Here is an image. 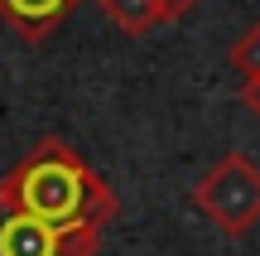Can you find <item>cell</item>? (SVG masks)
I'll return each mask as SVG.
<instances>
[{
	"mask_svg": "<svg viewBox=\"0 0 260 256\" xmlns=\"http://www.w3.org/2000/svg\"><path fill=\"white\" fill-rule=\"evenodd\" d=\"M0 198L58 232H102L121 213L111 184L58 135H44L15 160V169H5Z\"/></svg>",
	"mask_w": 260,
	"mask_h": 256,
	"instance_id": "6da1fadb",
	"label": "cell"
},
{
	"mask_svg": "<svg viewBox=\"0 0 260 256\" xmlns=\"http://www.w3.org/2000/svg\"><path fill=\"white\" fill-rule=\"evenodd\" d=\"M193 208L226 237H246L260 222V164L241 150H226L193 184Z\"/></svg>",
	"mask_w": 260,
	"mask_h": 256,
	"instance_id": "7a4b0ae2",
	"label": "cell"
},
{
	"mask_svg": "<svg viewBox=\"0 0 260 256\" xmlns=\"http://www.w3.org/2000/svg\"><path fill=\"white\" fill-rule=\"evenodd\" d=\"M102 232H58L0 198V256H96Z\"/></svg>",
	"mask_w": 260,
	"mask_h": 256,
	"instance_id": "3957f363",
	"label": "cell"
},
{
	"mask_svg": "<svg viewBox=\"0 0 260 256\" xmlns=\"http://www.w3.org/2000/svg\"><path fill=\"white\" fill-rule=\"evenodd\" d=\"M77 10H82V0H0V24L19 34L24 44H44Z\"/></svg>",
	"mask_w": 260,
	"mask_h": 256,
	"instance_id": "277c9868",
	"label": "cell"
},
{
	"mask_svg": "<svg viewBox=\"0 0 260 256\" xmlns=\"http://www.w3.org/2000/svg\"><path fill=\"white\" fill-rule=\"evenodd\" d=\"M96 5H102V15L130 39H145L149 29L174 24V5H169V0H96Z\"/></svg>",
	"mask_w": 260,
	"mask_h": 256,
	"instance_id": "5b68a950",
	"label": "cell"
},
{
	"mask_svg": "<svg viewBox=\"0 0 260 256\" xmlns=\"http://www.w3.org/2000/svg\"><path fill=\"white\" fill-rule=\"evenodd\" d=\"M232 68H236L241 77H260V24H251V29L232 44Z\"/></svg>",
	"mask_w": 260,
	"mask_h": 256,
	"instance_id": "8992f818",
	"label": "cell"
},
{
	"mask_svg": "<svg viewBox=\"0 0 260 256\" xmlns=\"http://www.w3.org/2000/svg\"><path fill=\"white\" fill-rule=\"evenodd\" d=\"M241 102H246V111H251V116H260V77H246Z\"/></svg>",
	"mask_w": 260,
	"mask_h": 256,
	"instance_id": "52a82bcc",
	"label": "cell"
},
{
	"mask_svg": "<svg viewBox=\"0 0 260 256\" xmlns=\"http://www.w3.org/2000/svg\"><path fill=\"white\" fill-rule=\"evenodd\" d=\"M169 5H174V19H183V15H188V10H193V5H198V0H169Z\"/></svg>",
	"mask_w": 260,
	"mask_h": 256,
	"instance_id": "ba28073f",
	"label": "cell"
}]
</instances>
